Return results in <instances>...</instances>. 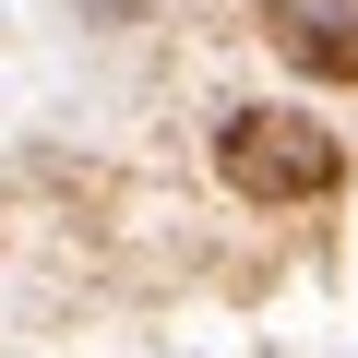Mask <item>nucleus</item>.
Returning a JSON list of instances; mask_svg holds the SVG:
<instances>
[{
	"mask_svg": "<svg viewBox=\"0 0 358 358\" xmlns=\"http://www.w3.org/2000/svg\"><path fill=\"white\" fill-rule=\"evenodd\" d=\"M215 167H227L239 203H322L346 179V143L310 108H227L215 120Z\"/></svg>",
	"mask_w": 358,
	"mask_h": 358,
	"instance_id": "1",
	"label": "nucleus"
},
{
	"mask_svg": "<svg viewBox=\"0 0 358 358\" xmlns=\"http://www.w3.org/2000/svg\"><path fill=\"white\" fill-rule=\"evenodd\" d=\"M275 48H287L299 72L358 84V13H334V0H287V13H275Z\"/></svg>",
	"mask_w": 358,
	"mask_h": 358,
	"instance_id": "2",
	"label": "nucleus"
},
{
	"mask_svg": "<svg viewBox=\"0 0 358 358\" xmlns=\"http://www.w3.org/2000/svg\"><path fill=\"white\" fill-rule=\"evenodd\" d=\"M84 24H143V0H72Z\"/></svg>",
	"mask_w": 358,
	"mask_h": 358,
	"instance_id": "3",
	"label": "nucleus"
}]
</instances>
